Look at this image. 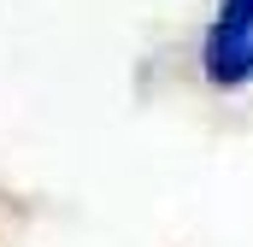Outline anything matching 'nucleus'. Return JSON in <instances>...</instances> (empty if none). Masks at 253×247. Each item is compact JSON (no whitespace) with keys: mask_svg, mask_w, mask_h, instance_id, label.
<instances>
[{"mask_svg":"<svg viewBox=\"0 0 253 247\" xmlns=\"http://www.w3.org/2000/svg\"><path fill=\"white\" fill-rule=\"evenodd\" d=\"M194 65H200L206 88H218V94L253 88V0H218L212 6L200 47H194Z\"/></svg>","mask_w":253,"mask_h":247,"instance_id":"1","label":"nucleus"}]
</instances>
